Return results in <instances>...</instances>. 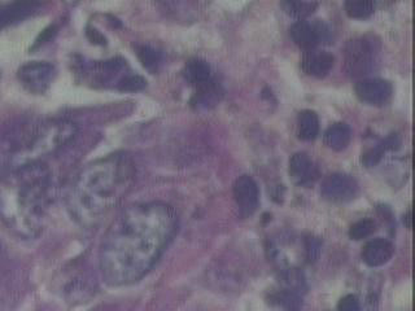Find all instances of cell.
<instances>
[{"label": "cell", "mask_w": 415, "mask_h": 311, "mask_svg": "<svg viewBox=\"0 0 415 311\" xmlns=\"http://www.w3.org/2000/svg\"><path fill=\"white\" fill-rule=\"evenodd\" d=\"M178 218L162 202L136 204L113 221L103 239L99 265L109 285L142 279L157 262L177 232Z\"/></svg>", "instance_id": "obj_1"}, {"label": "cell", "mask_w": 415, "mask_h": 311, "mask_svg": "<svg viewBox=\"0 0 415 311\" xmlns=\"http://www.w3.org/2000/svg\"><path fill=\"white\" fill-rule=\"evenodd\" d=\"M135 166L125 153L92 161L82 169L71 186L68 206L82 226H92L130 191Z\"/></svg>", "instance_id": "obj_2"}, {"label": "cell", "mask_w": 415, "mask_h": 311, "mask_svg": "<svg viewBox=\"0 0 415 311\" xmlns=\"http://www.w3.org/2000/svg\"><path fill=\"white\" fill-rule=\"evenodd\" d=\"M51 200V172L42 162L7 171L0 181V217L21 238L41 233Z\"/></svg>", "instance_id": "obj_3"}, {"label": "cell", "mask_w": 415, "mask_h": 311, "mask_svg": "<svg viewBox=\"0 0 415 311\" xmlns=\"http://www.w3.org/2000/svg\"><path fill=\"white\" fill-rule=\"evenodd\" d=\"M77 126L68 120L31 118L13 125L0 138V168L16 170L59 151L77 136Z\"/></svg>", "instance_id": "obj_4"}, {"label": "cell", "mask_w": 415, "mask_h": 311, "mask_svg": "<svg viewBox=\"0 0 415 311\" xmlns=\"http://www.w3.org/2000/svg\"><path fill=\"white\" fill-rule=\"evenodd\" d=\"M380 44L374 37L349 40L345 47V68L352 77H364L375 71Z\"/></svg>", "instance_id": "obj_5"}, {"label": "cell", "mask_w": 415, "mask_h": 311, "mask_svg": "<svg viewBox=\"0 0 415 311\" xmlns=\"http://www.w3.org/2000/svg\"><path fill=\"white\" fill-rule=\"evenodd\" d=\"M56 69L47 61H30L21 66L17 77L22 86L33 94H44L51 86Z\"/></svg>", "instance_id": "obj_6"}, {"label": "cell", "mask_w": 415, "mask_h": 311, "mask_svg": "<svg viewBox=\"0 0 415 311\" xmlns=\"http://www.w3.org/2000/svg\"><path fill=\"white\" fill-rule=\"evenodd\" d=\"M330 35L328 26L322 21H297L291 28V37L294 43L305 51L315 50L319 43H328Z\"/></svg>", "instance_id": "obj_7"}, {"label": "cell", "mask_w": 415, "mask_h": 311, "mask_svg": "<svg viewBox=\"0 0 415 311\" xmlns=\"http://www.w3.org/2000/svg\"><path fill=\"white\" fill-rule=\"evenodd\" d=\"M324 199L334 202L353 200L358 193V184L352 175L336 172L328 175L322 183Z\"/></svg>", "instance_id": "obj_8"}, {"label": "cell", "mask_w": 415, "mask_h": 311, "mask_svg": "<svg viewBox=\"0 0 415 311\" xmlns=\"http://www.w3.org/2000/svg\"><path fill=\"white\" fill-rule=\"evenodd\" d=\"M355 94L358 99L366 104L380 107L392 98L394 87L388 80L382 78H366L357 82Z\"/></svg>", "instance_id": "obj_9"}, {"label": "cell", "mask_w": 415, "mask_h": 311, "mask_svg": "<svg viewBox=\"0 0 415 311\" xmlns=\"http://www.w3.org/2000/svg\"><path fill=\"white\" fill-rule=\"evenodd\" d=\"M126 69V61L120 57L105 61H92L91 64H86V73H83L92 83L108 86L113 80L118 78V83L125 75L122 71ZM118 86V85H117Z\"/></svg>", "instance_id": "obj_10"}, {"label": "cell", "mask_w": 415, "mask_h": 311, "mask_svg": "<svg viewBox=\"0 0 415 311\" xmlns=\"http://www.w3.org/2000/svg\"><path fill=\"white\" fill-rule=\"evenodd\" d=\"M233 197L243 217H251L257 211L260 191L252 177L242 175L236 179L233 184Z\"/></svg>", "instance_id": "obj_11"}, {"label": "cell", "mask_w": 415, "mask_h": 311, "mask_svg": "<svg viewBox=\"0 0 415 311\" xmlns=\"http://www.w3.org/2000/svg\"><path fill=\"white\" fill-rule=\"evenodd\" d=\"M42 8L38 1H15L0 8V30L30 19Z\"/></svg>", "instance_id": "obj_12"}, {"label": "cell", "mask_w": 415, "mask_h": 311, "mask_svg": "<svg viewBox=\"0 0 415 311\" xmlns=\"http://www.w3.org/2000/svg\"><path fill=\"white\" fill-rule=\"evenodd\" d=\"M334 62V56L327 51H306L301 60V68L309 75L324 78L333 69Z\"/></svg>", "instance_id": "obj_13"}, {"label": "cell", "mask_w": 415, "mask_h": 311, "mask_svg": "<svg viewBox=\"0 0 415 311\" xmlns=\"http://www.w3.org/2000/svg\"><path fill=\"white\" fill-rule=\"evenodd\" d=\"M394 253H395V248L391 241L385 239H375L369 241L364 245L362 258L364 263L369 265L370 267H379L389 262Z\"/></svg>", "instance_id": "obj_14"}, {"label": "cell", "mask_w": 415, "mask_h": 311, "mask_svg": "<svg viewBox=\"0 0 415 311\" xmlns=\"http://www.w3.org/2000/svg\"><path fill=\"white\" fill-rule=\"evenodd\" d=\"M290 174L296 183L299 184H306L313 181L318 171L314 166L313 161L309 159L306 153H296L290 161Z\"/></svg>", "instance_id": "obj_15"}, {"label": "cell", "mask_w": 415, "mask_h": 311, "mask_svg": "<svg viewBox=\"0 0 415 311\" xmlns=\"http://www.w3.org/2000/svg\"><path fill=\"white\" fill-rule=\"evenodd\" d=\"M183 75L186 80L196 89L203 87L212 80V68L203 59H193L184 66Z\"/></svg>", "instance_id": "obj_16"}, {"label": "cell", "mask_w": 415, "mask_h": 311, "mask_svg": "<svg viewBox=\"0 0 415 311\" xmlns=\"http://www.w3.org/2000/svg\"><path fill=\"white\" fill-rule=\"evenodd\" d=\"M351 139H352V130L346 123L343 122L334 123L324 132V144L334 151H344L349 145Z\"/></svg>", "instance_id": "obj_17"}, {"label": "cell", "mask_w": 415, "mask_h": 311, "mask_svg": "<svg viewBox=\"0 0 415 311\" xmlns=\"http://www.w3.org/2000/svg\"><path fill=\"white\" fill-rule=\"evenodd\" d=\"M319 132V120L313 111H303L297 118V135L303 141H313Z\"/></svg>", "instance_id": "obj_18"}, {"label": "cell", "mask_w": 415, "mask_h": 311, "mask_svg": "<svg viewBox=\"0 0 415 311\" xmlns=\"http://www.w3.org/2000/svg\"><path fill=\"white\" fill-rule=\"evenodd\" d=\"M282 6L287 15L299 21H304L306 17L312 16L318 8V3L315 1H284Z\"/></svg>", "instance_id": "obj_19"}, {"label": "cell", "mask_w": 415, "mask_h": 311, "mask_svg": "<svg viewBox=\"0 0 415 311\" xmlns=\"http://www.w3.org/2000/svg\"><path fill=\"white\" fill-rule=\"evenodd\" d=\"M220 87L214 80H211L203 87H199L195 98H193V104L197 107H209L211 104H214L215 101L220 99Z\"/></svg>", "instance_id": "obj_20"}, {"label": "cell", "mask_w": 415, "mask_h": 311, "mask_svg": "<svg viewBox=\"0 0 415 311\" xmlns=\"http://www.w3.org/2000/svg\"><path fill=\"white\" fill-rule=\"evenodd\" d=\"M375 10V4L369 0H351L345 3V12L351 19L364 20L370 17Z\"/></svg>", "instance_id": "obj_21"}, {"label": "cell", "mask_w": 415, "mask_h": 311, "mask_svg": "<svg viewBox=\"0 0 415 311\" xmlns=\"http://www.w3.org/2000/svg\"><path fill=\"white\" fill-rule=\"evenodd\" d=\"M136 56L139 57L143 66L152 73L157 71L161 64V52L151 46H139L136 48Z\"/></svg>", "instance_id": "obj_22"}, {"label": "cell", "mask_w": 415, "mask_h": 311, "mask_svg": "<svg viewBox=\"0 0 415 311\" xmlns=\"http://www.w3.org/2000/svg\"><path fill=\"white\" fill-rule=\"evenodd\" d=\"M395 138L394 136L385 139V141H382L380 144H378L373 150L366 152L364 156H362V162H364L367 168L375 166L379 161L382 160V157H383L385 152L388 151V150L395 148Z\"/></svg>", "instance_id": "obj_23"}, {"label": "cell", "mask_w": 415, "mask_h": 311, "mask_svg": "<svg viewBox=\"0 0 415 311\" xmlns=\"http://www.w3.org/2000/svg\"><path fill=\"white\" fill-rule=\"evenodd\" d=\"M376 230V223L370 218L361 220V221L355 222V224L351 227L349 230V238L352 240H364L366 238L371 236Z\"/></svg>", "instance_id": "obj_24"}, {"label": "cell", "mask_w": 415, "mask_h": 311, "mask_svg": "<svg viewBox=\"0 0 415 311\" xmlns=\"http://www.w3.org/2000/svg\"><path fill=\"white\" fill-rule=\"evenodd\" d=\"M145 85H147V82L141 75L127 74L122 78L117 89L120 91H125V92H136V91H142L145 87Z\"/></svg>", "instance_id": "obj_25"}, {"label": "cell", "mask_w": 415, "mask_h": 311, "mask_svg": "<svg viewBox=\"0 0 415 311\" xmlns=\"http://www.w3.org/2000/svg\"><path fill=\"white\" fill-rule=\"evenodd\" d=\"M337 311H361V305L355 294H348L339 301Z\"/></svg>", "instance_id": "obj_26"}, {"label": "cell", "mask_w": 415, "mask_h": 311, "mask_svg": "<svg viewBox=\"0 0 415 311\" xmlns=\"http://www.w3.org/2000/svg\"><path fill=\"white\" fill-rule=\"evenodd\" d=\"M319 251H321V242L314 238H309L306 240V253L309 261H315L319 256Z\"/></svg>", "instance_id": "obj_27"}, {"label": "cell", "mask_w": 415, "mask_h": 311, "mask_svg": "<svg viewBox=\"0 0 415 311\" xmlns=\"http://www.w3.org/2000/svg\"><path fill=\"white\" fill-rule=\"evenodd\" d=\"M56 26L55 25H51V26H48L47 29H44V30L42 31L41 35L37 38L35 40V43H34V46H33V48H37V47H41L42 44H44V43H47V42H50V40L53 38V35L56 34Z\"/></svg>", "instance_id": "obj_28"}, {"label": "cell", "mask_w": 415, "mask_h": 311, "mask_svg": "<svg viewBox=\"0 0 415 311\" xmlns=\"http://www.w3.org/2000/svg\"><path fill=\"white\" fill-rule=\"evenodd\" d=\"M86 35L92 44L96 46H105L107 44V38L103 35L102 33L96 29H94L91 26H87L86 29Z\"/></svg>", "instance_id": "obj_29"}, {"label": "cell", "mask_w": 415, "mask_h": 311, "mask_svg": "<svg viewBox=\"0 0 415 311\" xmlns=\"http://www.w3.org/2000/svg\"><path fill=\"white\" fill-rule=\"evenodd\" d=\"M406 226L407 229H412V211H409L406 215Z\"/></svg>", "instance_id": "obj_30"}]
</instances>
